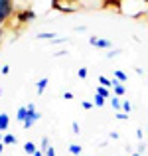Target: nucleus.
Here are the masks:
<instances>
[{
	"instance_id": "obj_1",
	"label": "nucleus",
	"mask_w": 148,
	"mask_h": 156,
	"mask_svg": "<svg viewBox=\"0 0 148 156\" xmlns=\"http://www.w3.org/2000/svg\"><path fill=\"white\" fill-rule=\"evenodd\" d=\"M40 117H42V115H40L38 111H36V105H34V103H30V105H28V119L24 121V129L30 130L32 126H34V122L38 121Z\"/></svg>"
},
{
	"instance_id": "obj_2",
	"label": "nucleus",
	"mask_w": 148,
	"mask_h": 156,
	"mask_svg": "<svg viewBox=\"0 0 148 156\" xmlns=\"http://www.w3.org/2000/svg\"><path fill=\"white\" fill-rule=\"evenodd\" d=\"M38 18V14H36L32 8H26V10H20L16 12V20H18V24H28V22H34V20Z\"/></svg>"
},
{
	"instance_id": "obj_3",
	"label": "nucleus",
	"mask_w": 148,
	"mask_h": 156,
	"mask_svg": "<svg viewBox=\"0 0 148 156\" xmlns=\"http://www.w3.org/2000/svg\"><path fill=\"white\" fill-rule=\"evenodd\" d=\"M0 14H2L6 20H10L12 16H16L14 0H0Z\"/></svg>"
},
{
	"instance_id": "obj_4",
	"label": "nucleus",
	"mask_w": 148,
	"mask_h": 156,
	"mask_svg": "<svg viewBox=\"0 0 148 156\" xmlns=\"http://www.w3.org/2000/svg\"><path fill=\"white\" fill-rule=\"evenodd\" d=\"M125 93H126L125 83H121L118 79H113V95L115 97H125Z\"/></svg>"
},
{
	"instance_id": "obj_5",
	"label": "nucleus",
	"mask_w": 148,
	"mask_h": 156,
	"mask_svg": "<svg viewBox=\"0 0 148 156\" xmlns=\"http://www.w3.org/2000/svg\"><path fill=\"white\" fill-rule=\"evenodd\" d=\"M97 50H113V42H111V40H107V38H97Z\"/></svg>"
},
{
	"instance_id": "obj_6",
	"label": "nucleus",
	"mask_w": 148,
	"mask_h": 156,
	"mask_svg": "<svg viewBox=\"0 0 148 156\" xmlns=\"http://www.w3.org/2000/svg\"><path fill=\"white\" fill-rule=\"evenodd\" d=\"M10 126V115L8 113H0V133H6Z\"/></svg>"
},
{
	"instance_id": "obj_7",
	"label": "nucleus",
	"mask_w": 148,
	"mask_h": 156,
	"mask_svg": "<svg viewBox=\"0 0 148 156\" xmlns=\"http://www.w3.org/2000/svg\"><path fill=\"white\" fill-rule=\"evenodd\" d=\"M22 148H24V152H26V154H30V156H34V154L40 150V148H38V146H36L32 140H26V142H24V146H22Z\"/></svg>"
},
{
	"instance_id": "obj_8",
	"label": "nucleus",
	"mask_w": 148,
	"mask_h": 156,
	"mask_svg": "<svg viewBox=\"0 0 148 156\" xmlns=\"http://www.w3.org/2000/svg\"><path fill=\"white\" fill-rule=\"evenodd\" d=\"M48 83H49V77H42V79L36 81V89H38V95H42V93L46 91Z\"/></svg>"
},
{
	"instance_id": "obj_9",
	"label": "nucleus",
	"mask_w": 148,
	"mask_h": 156,
	"mask_svg": "<svg viewBox=\"0 0 148 156\" xmlns=\"http://www.w3.org/2000/svg\"><path fill=\"white\" fill-rule=\"evenodd\" d=\"M111 91H113V89H109V87H103V85H99V87H97V95H101V97H105V99H111V97H113V93H111Z\"/></svg>"
},
{
	"instance_id": "obj_10",
	"label": "nucleus",
	"mask_w": 148,
	"mask_h": 156,
	"mask_svg": "<svg viewBox=\"0 0 148 156\" xmlns=\"http://www.w3.org/2000/svg\"><path fill=\"white\" fill-rule=\"evenodd\" d=\"M113 77H115V79H118L121 83H126V81H129V75H126L122 69H115V71H113Z\"/></svg>"
},
{
	"instance_id": "obj_11",
	"label": "nucleus",
	"mask_w": 148,
	"mask_h": 156,
	"mask_svg": "<svg viewBox=\"0 0 148 156\" xmlns=\"http://www.w3.org/2000/svg\"><path fill=\"white\" fill-rule=\"evenodd\" d=\"M16 119H18V121H26L28 119V105L26 107H18V111H16Z\"/></svg>"
},
{
	"instance_id": "obj_12",
	"label": "nucleus",
	"mask_w": 148,
	"mask_h": 156,
	"mask_svg": "<svg viewBox=\"0 0 148 156\" xmlns=\"http://www.w3.org/2000/svg\"><path fill=\"white\" fill-rule=\"evenodd\" d=\"M111 105H113V111L115 113H118V111H122V101H121V97H111Z\"/></svg>"
},
{
	"instance_id": "obj_13",
	"label": "nucleus",
	"mask_w": 148,
	"mask_h": 156,
	"mask_svg": "<svg viewBox=\"0 0 148 156\" xmlns=\"http://www.w3.org/2000/svg\"><path fill=\"white\" fill-rule=\"evenodd\" d=\"M36 38H38V40H49V42H53L57 36H55V32H40Z\"/></svg>"
},
{
	"instance_id": "obj_14",
	"label": "nucleus",
	"mask_w": 148,
	"mask_h": 156,
	"mask_svg": "<svg viewBox=\"0 0 148 156\" xmlns=\"http://www.w3.org/2000/svg\"><path fill=\"white\" fill-rule=\"evenodd\" d=\"M2 142H4L6 146H14V144H16V136H14V134H10V133H4Z\"/></svg>"
},
{
	"instance_id": "obj_15",
	"label": "nucleus",
	"mask_w": 148,
	"mask_h": 156,
	"mask_svg": "<svg viewBox=\"0 0 148 156\" xmlns=\"http://www.w3.org/2000/svg\"><path fill=\"white\" fill-rule=\"evenodd\" d=\"M99 85L113 89V79H109V77H105V75H99Z\"/></svg>"
},
{
	"instance_id": "obj_16",
	"label": "nucleus",
	"mask_w": 148,
	"mask_h": 156,
	"mask_svg": "<svg viewBox=\"0 0 148 156\" xmlns=\"http://www.w3.org/2000/svg\"><path fill=\"white\" fill-rule=\"evenodd\" d=\"M105 103H107V99H105V97L97 95V93L93 95V105H95V107H99V109H101V107H105Z\"/></svg>"
},
{
	"instance_id": "obj_17",
	"label": "nucleus",
	"mask_w": 148,
	"mask_h": 156,
	"mask_svg": "<svg viewBox=\"0 0 148 156\" xmlns=\"http://www.w3.org/2000/svg\"><path fill=\"white\" fill-rule=\"evenodd\" d=\"M69 152H71L73 156H79L81 152H83V148H81V144H69Z\"/></svg>"
},
{
	"instance_id": "obj_18",
	"label": "nucleus",
	"mask_w": 148,
	"mask_h": 156,
	"mask_svg": "<svg viewBox=\"0 0 148 156\" xmlns=\"http://www.w3.org/2000/svg\"><path fill=\"white\" fill-rule=\"evenodd\" d=\"M49 146H51V144H49V138H48V136H44L42 140H40V150H44V152H46Z\"/></svg>"
},
{
	"instance_id": "obj_19",
	"label": "nucleus",
	"mask_w": 148,
	"mask_h": 156,
	"mask_svg": "<svg viewBox=\"0 0 148 156\" xmlns=\"http://www.w3.org/2000/svg\"><path fill=\"white\" fill-rule=\"evenodd\" d=\"M130 111H132V103L130 101H122V113L130 115Z\"/></svg>"
},
{
	"instance_id": "obj_20",
	"label": "nucleus",
	"mask_w": 148,
	"mask_h": 156,
	"mask_svg": "<svg viewBox=\"0 0 148 156\" xmlns=\"http://www.w3.org/2000/svg\"><path fill=\"white\" fill-rule=\"evenodd\" d=\"M87 67H79V71H77V77H79V79H87Z\"/></svg>"
},
{
	"instance_id": "obj_21",
	"label": "nucleus",
	"mask_w": 148,
	"mask_h": 156,
	"mask_svg": "<svg viewBox=\"0 0 148 156\" xmlns=\"http://www.w3.org/2000/svg\"><path fill=\"white\" fill-rule=\"evenodd\" d=\"M118 53H121V50H109L107 51V57H109V59H113V57H117Z\"/></svg>"
},
{
	"instance_id": "obj_22",
	"label": "nucleus",
	"mask_w": 148,
	"mask_h": 156,
	"mask_svg": "<svg viewBox=\"0 0 148 156\" xmlns=\"http://www.w3.org/2000/svg\"><path fill=\"white\" fill-rule=\"evenodd\" d=\"M71 133H73V134H79V133H81L79 122H71Z\"/></svg>"
},
{
	"instance_id": "obj_23",
	"label": "nucleus",
	"mask_w": 148,
	"mask_h": 156,
	"mask_svg": "<svg viewBox=\"0 0 148 156\" xmlns=\"http://www.w3.org/2000/svg\"><path fill=\"white\" fill-rule=\"evenodd\" d=\"M81 107H83L85 111H89V109H93L95 105H93V101H83V103H81Z\"/></svg>"
},
{
	"instance_id": "obj_24",
	"label": "nucleus",
	"mask_w": 148,
	"mask_h": 156,
	"mask_svg": "<svg viewBox=\"0 0 148 156\" xmlns=\"http://www.w3.org/2000/svg\"><path fill=\"white\" fill-rule=\"evenodd\" d=\"M117 119H118V121H126V119H129V115L122 113V111H118V113H117Z\"/></svg>"
},
{
	"instance_id": "obj_25",
	"label": "nucleus",
	"mask_w": 148,
	"mask_h": 156,
	"mask_svg": "<svg viewBox=\"0 0 148 156\" xmlns=\"http://www.w3.org/2000/svg\"><path fill=\"white\" fill-rule=\"evenodd\" d=\"M144 150H146V142H138V150H136V152H144Z\"/></svg>"
},
{
	"instance_id": "obj_26",
	"label": "nucleus",
	"mask_w": 148,
	"mask_h": 156,
	"mask_svg": "<svg viewBox=\"0 0 148 156\" xmlns=\"http://www.w3.org/2000/svg\"><path fill=\"white\" fill-rule=\"evenodd\" d=\"M73 97H75V95H73V93H69V91H65V93H63V99H65V101H71Z\"/></svg>"
},
{
	"instance_id": "obj_27",
	"label": "nucleus",
	"mask_w": 148,
	"mask_h": 156,
	"mask_svg": "<svg viewBox=\"0 0 148 156\" xmlns=\"http://www.w3.org/2000/svg\"><path fill=\"white\" fill-rule=\"evenodd\" d=\"M46 156H55V148H53V146H49V148L46 150Z\"/></svg>"
},
{
	"instance_id": "obj_28",
	"label": "nucleus",
	"mask_w": 148,
	"mask_h": 156,
	"mask_svg": "<svg viewBox=\"0 0 148 156\" xmlns=\"http://www.w3.org/2000/svg\"><path fill=\"white\" fill-rule=\"evenodd\" d=\"M8 73H10V65H2V75H8Z\"/></svg>"
},
{
	"instance_id": "obj_29",
	"label": "nucleus",
	"mask_w": 148,
	"mask_h": 156,
	"mask_svg": "<svg viewBox=\"0 0 148 156\" xmlns=\"http://www.w3.org/2000/svg\"><path fill=\"white\" fill-rule=\"evenodd\" d=\"M89 44L95 48V46H97V36H91V38H89Z\"/></svg>"
},
{
	"instance_id": "obj_30",
	"label": "nucleus",
	"mask_w": 148,
	"mask_h": 156,
	"mask_svg": "<svg viewBox=\"0 0 148 156\" xmlns=\"http://www.w3.org/2000/svg\"><path fill=\"white\" fill-rule=\"evenodd\" d=\"M85 30H87V28H85V26H77V28H75V32H77V34H83Z\"/></svg>"
},
{
	"instance_id": "obj_31",
	"label": "nucleus",
	"mask_w": 148,
	"mask_h": 156,
	"mask_svg": "<svg viewBox=\"0 0 148 156\" xmlns=\"http://www.w3.org/2000/svg\"><path fill=\"white\" fill-rule=\"evenodd\" d=\"M136 138L142 142V129H136Z\"/></svg>"
},
{
	"instance_id": "obj_32",
	"label": "nucleus",
	"mask_w": 148,
	"mask_h": 156,
	"mask_svg": "<svg viewBox=\"0 0 148 156\" xmlns=\"http://www.w3.org/2000/svg\"><path fill=\"white\" fill-rule=\"evenodd\" d=\"M111 138H113V140H118V133H115V130H113V133H111Z\"/></svg>"
},
{
	"instance_id": "obj_33",
	"label": "nucleus",
	"mask_w": 148,
	"mask_h": 156,
	"mask_svg": "<svg viewBox=\"0 0 148 156\" xmlns=\"http://www.w3.org/2000/svg\"><path fill=\"white\" fill-rule=\"evenodd\" d=\"M34 156H46V152H44V150H38V152H36Z\"/></svg>"
},
{
	"instance_id": "obj_34",
	"label": "nucleus",
	"mask_w": 148,
	"mask_h": 156,
	"mask_svg": "<svg viewBox=\"0 0 148 156\" xmlns=\"http://www.w3.org/2000/svg\"><path fill=\"white\" fill-rule=\"evenodd\" d=\"M4 146H6V144H4V142H2V140H0V154H2V152H4Z\"/></svg>"
},
{
	"instance_id": "obj_35",
	"label": "nucleus",
	"mask_w": 148,
	"mask_h": 156,
	"mask_svg": "<svg viewBox=\"0 0 148 156\" xmlns=\"http://www.w3.org/2000/svg\"><path fill=\"white\" fill-rule=\"evenodd\" d=\"M130 156H142V154H140V152H132Z\"/></svg>"
},
{
	"instance_id": "obj_36",
	"label": "nucleus",
	"mask_w": 148,
	"mask_h": 156,
	"mask_svg": "<svg viewBox=\"0 0 148 156\" xmlns=\"http://www.w3.org/2000/svg\"><path fill=\"white\" fill-rule=\"evenodd\" d=\"M140 2H144V4H148V0H140Z\"/></svg>"
},
{
	"instance_id": "obj_37",
	"label": "nucleus",
	"mask_w": 148,
	"mask_h": 156,
	"mask_svg": "<svg viewBox=\"0 0 148 156\" xmlns=\"http://www.w3.org/2000/svg\"><path fill=\"white\" fill-rule=\"evenodd\" d=\"M0 40H2V30H0Z\"/></svg>"
},
{
	"instance_id": "obj_38",
	"label": "nucleus",
	"mask_w": 148,
	"mask_h": 156,
	"mask_svg": "<svg viewBox=\"0 0 148 156\" xmlns=\"http://www.w3.org/2000/svg\"><path fill=\"white\" fill-rule=\"evenodd\" d=\"M0 97H2V89H0Z\"/></svg>"
},
{
	"instance_id": "obj_39",
	"label": "nucleus",
	"mask_w": 148,
	"mask_h": 156,
	"mask_svg": "<svg viewBox=\"0 0 148 156\" xmlns=\"http://www.w3.org/2000/svg\"><path fill=\"white\" fill-rule=\"evenodd\" d=\"M69 2H71V0H69Z\"/></svg>"
}]
</instances>
